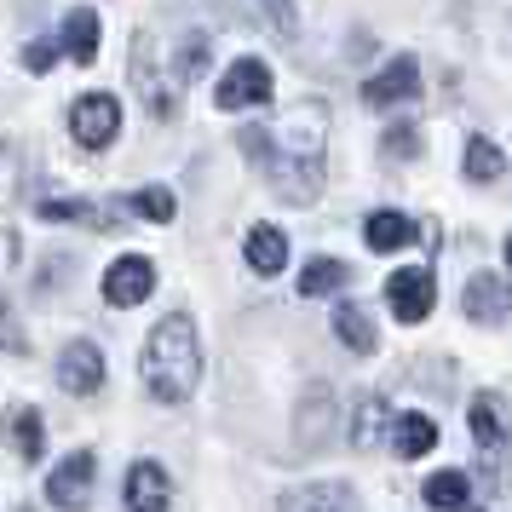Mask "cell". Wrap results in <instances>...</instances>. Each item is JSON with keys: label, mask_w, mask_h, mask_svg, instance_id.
Listing matches in <instances>:
<instances>
[{"label": "cell", "mask_w": 512, "mask_h": 512, "mask_svg": "<svg viewBox=\"0 0 512 512\" xmlns=\"http://www.w3.org/2000/svg\"><path fill=\"white\" fill-rule=\"evenodd\" d=\"M323 144H328V110L317 98H300L277 116V127H242V150L265 167L282 202H317L323 190Z\"/></svg>", "instance_id": "6da1fadb"}, {"label": "cell", "mask_w": 512, "mask_h": 512, "mask_svg": "<svg viewBox=\"0 0 512 512\" xmlns=\"http://www.w3.org/2000/svg\"><path fill=\"white\" fill-rule=\"evenodd\" d=\"M139 369H144V386L162 403H185L196 392V380H202V346H196V323H190L185 311H173V317H162V323L150 328Z\"/></svg>", "instance_id": "7a4b0ae2"}, {"label": "cell", "mask_w": 512, "mask_h": 512, "mask_svg": "<svg viewBox=\"0 0 512 512\" xmlns=\"http://www.w3.org/2000/svg\"><path fill=\"white\" fill-rule=\"evenodd\" d=\"M93 478H98V455L93 449H75L70 461H58L47 472V501L64 512H81L93 501Z\"/></svg>", "instance_id": "3957f363"}, {"label": "cell", "mask_w": 512, "mask_h": 512, "mask_svg": "<svg viewBox=\"0 0 512 512\" xmlns=\"http://www.w3.org/2000/svg\"><path fill=\"white\" fill-rule=\"evenodd\" d=\"M386 305H392L397 323H426L432 317V305H438V277L415 265V271H392L386 282Z\"/></svg>", "instance_id": "277c9868"}, {"label": "cell", "mask_w": 512, "mask_h": 512, "mask_svg": "<svg viewBox=\"0 0 512 512\" xmlns=\"http://www.w3.org/2000/svg\"><path fill=\"white\" fill-rule=\"evenodd\" d=\"M133 81H139L144 110H150L156 121L179 116V93H173V87H167V75L156 70V47H150V35H133Z\"/></svg>", "instance_id": "5b68a950"}, {"label": "cell", "mask_w": 512, "mask_h": 512, "mask_svg": "<svg viewBox=\"0 0 512 512\" xmlns=\"http://www.w3.org/2000/svg\"><path fill=\"white\" fill-rule=\"evenodd\" d=\"M70 133L75 144H87V150H104V144L121 133V104L110 93H87V98H75V110H70Z\"/></svg>", "instance_id": "8992f818"}, {"label": "cell", "mask_w": 512, "mask_h": 512, "mask_svg": "<svg viewBox=\"0 0 512 512\" xmlns=\"http://www.w3.org/2000/svg\"><path fill=\"white\" fill-rule=\"evenodd\" d=\"M219 110H248V104H265L271 98V70L259 58H236L231 70L219 75Z\"/></svg>", "instance_id": "52a82bcc"}, {"label": "cell", "mask_w": 512, "mask_h": 512, "mask_svg": "<svg viewBox=\"0 0 512 512\" xmlns=\"http://www.w3.org/2000/svg\"><path fill=\"white\" fill-rule=\"evenodd\" d=\"M150 294H156V265H150L144 254H121L116 265L104 271V300L121 305V311L139 305V300H150Z\"/></svg>", "instance_id": "ba28073f"}, {"label": "cell", "mask_w": 512, "mask_h": 512, "mask_svg": "<svg viewBox=\"0 0 512 512\" xmlns=\"http://www.w3.org/2000/svg\"><path fill=\"white\" fill-rule=\"evenodd\" d=\"M461 311L472 317V323H507L512 317V282L495 277V271H478V277L461 288Z\"/></svg>", "instance_id": "9c48e42d"}, {"label": "cell", "mask_w": 512, "mask_h": 512, "mask_svg": "<svg viewBox=\"0 0 512 512\" xmlns=\"http://www.w3.org/2000/svg\"><path fill=\"white\" fill-rule=\"evenodd\" d=\"M409 98H420V64L415 58H392L380 75L363 81V104H369V110H392V104H409Z\"/></svg>", "instance_id": "30bf717a"}, {"label": "cell", "mask_w": 512, "mask_h": 512, "mask_svg": "<svg viewBox=\"0 0 512 512\" xmlns=\"http://www.w3.org/2000/svg\"><path fill=\"white\" fill-rule=\"evenodd\" d=\"M58 386L70 397H93L104 386V351L93 340H70L64 357H58Z\"/></svg>", "instance_id": "8fae6325"}, {"label": "cell", "mask_w": 512, "mask_h": 512, "mask_svg": "<svg viewBox=\"0 0 512 512\" xmlns=\"http://www.w3.org/2000/svg\"><path fill=\"white\" fill-rule=\"evenodd\" d=\"M127 512H167L173 507V484H167V472L156 461H133L127 466Z\"/></svg>", "instance_id": "7c38bea8"}, {"label": "cell", "mask_w": 512, "mask_h": 512, "mask_svg": "<svg viewBox=\"0 0 512 512\" xmlns=\"http://www.w3.org/2000/svg\"><path fill=\"white\" fill-rule=\"evenodd\" d=\"M277 512H357V495L351 484L340 478H328V484H311V489H294V495H282Z\"/></svg>", "instance_id": "4fadbf2b"}, {"label": "cell", "mask_w": 512, "mask_h": 512, "mask_svg": "<svg viewBox=\"0 0 512 512\" xmlns=\"http://www.w3.org/2000/svg\"><path fill=\"white\" fill-rule=\"evenodd\" d=\"M363 242H369L374 254H397V248H409V242H415V225H409L403 213L380 208V213L363 219Z\"/></svg>", "instance_id": "5bb4252c"}, {"label": "cell", "mask_w": 512, "mask_h": 512, "mask_svg": "<svg viewBox=\"0 0 512 512\" xmlns=\"http://www.w3.org/2000/svg\"><path fill=\"white\" fill-rule=\"evenodd\" d=\"M466 420H472V438L484 443V449H507V409H501V397H495V392L472 397Z\"/></svg>", "instance_id": "9a60e30c"}, {"label": "cell", "mask_w": 512, "mask_h": 512, "mask_svg": "<svg viewBox=\"0 0 512 512\" xmlns=\"http://www.w3.org/2000/svg\"><path fill=\"white\" fill-rule=\"evenodd\" d=\"M432 449H438V426H432L426 415H415V409H409V415L392 420V455L415 461V455H432Z\"/></svg>", "instance_id": "2e32d148"}, {"label": "cell", "mask_w": 512, "mask_h": 512, "mask_svg": "<svg viewBox=\"0 0 512 512\" xmlns=\"http://www.w3.org/2000/svg\"><path fill=\"white\" fill-rule=\"evenodd\" d=\"M98 35H104V24H98L93 6H75L70 18H64V52H70L75 64H93L98 58Z\"/></svg>", "instance_id": "e0dca14e"}, {"label": "cell", "mask_w": 512, "mask_h": 512, "mask_svg": "<svg viewBox=\"0 0 512 512\" xmlns=\"http://www.w3.org/2000/svg\"><path fill=\"white\" fill-rule=\"evenodd\" d=\"M248 265H254L259 277H277L282 265H288V236L277 225H254L248 231Z\"/></svg>", "instance_id": "ac0fdd59"}, {"label": "cell", "mask_w": 512, "mask_h": 512, "mask_svg": "<svg viewBox=\"0 0 512 512\" xmlns=\"http://www.w3.org/2000/svg\"><path fill=\"white\" fill-rule=\"evenodd\" d=\"M420 495H426V507H438V512H466L472 507V484H466V472H455V466H449V472H432Z\"/></svg>", "instance_id": "d6986e66"}, {"label": "cell", "mask_w": 512, "mask_h": 512, "mask_svg": "<svg viewBox=\"0 0 512 512\" xmlns=\"http://www.w3.org/2000/svg\"><path fill=\"white\" fill-rule=\"evenodd\" d=\"M507 173V150L495 139H484V133H472L466 139V179L472 185H489V179H501Z\"/></svg>", "instance_id": "ffe728a7"}, {"label": "cell", "mask_w": 512, "mask_h": 512, "mask_svg": "<svg viewBox=\"0 0 512 512\" xmlns=\"http://www.w3.org/2000/svg\"><path fill=\"white\" fill-rule=\"evenodd\" d=\"M6 438L18 449V461H41L47 455V432H41V415L35 409H12L6 415Z\"/></svg>", "instance_id": "44dd1931"}, {"label": "cell", "mask_w": 512, "mask_h": 512, "mask_svg": "<svg viewBox=\"0 0 512 512\" xmlns=\"http://www.w3.org/2000/svg\"><path fill=\"white\" fill-rule=\"evenodd\" d=\"M334 334H340L351 351H363V357L380 346V328H374V317L363 305H340V311H334Z\"/></svg>", "instance_id": "7402d4cb"}, {"label": "cell", "mask_w": 512, "mask_h": 512, "mask_svg": "<svg viewBox=\"0 0 512 512\" xmlns=\"http://www.w3.org/2000/svg\"><path fill=\"white\" fill-rule=\"evenodd\" d=\"M346 282H351L346 259H323V254H317L300 271V294H305V300H317V294H334V288H346Z\"/></svg>", "instance_id": "603a6c76"}, {"label": "cell", "mask_w": 512, "mask_h": 512, "mask_svg": "<svg viewBox=\"0 0 512 512\" xmlns=\"http://www.w3.org/2000/svg\"><path fill=\"white\" fill-rule=\"evenodd\" d=\"M328 420H334V397H328V386H311L300 403V449H317V426L328 432Z\"/></svg>", "instance_id": "cb8c5ba5"}, {"label": "cell", "mask_w": 512, "mask_h": 512, "mask_svg": "<svg viewBox=\"0 0 512 512\" xmlns=\"http://www.w3.org/2000/svg\"><path fill=\"white\" fill-rule=\"evenodd\" d=\"M380 438H386V403H380V397H363V403H357V420H351V449L369 455Z\"/></svg>", "instance_id": "d4e9b609"}, {"label": "cell", "mask_w": 512, "mask_h": 512, "mask_svg": "<svg viewBox=\"0 0 512 512\" xmlns=\"http://www.w3.org/2000/svg\"><path fill=\"white\" fill-rule=\"evenodd\" d=\"M208 35L202 29H190L185 41H179V58H173V70H179V87H190V81H202L208 75Z\"/></svg>", "instance_id": "484cf974"}, {"label": "cell", "mask_w": 512, "mask_h": 512, "mask_svg": "<svg viewBox=\"0 0 512 512\" xmlns=\"http://www.w3.org/2000/svg\"><path fill=\"white\" fill-rule=\"evenodd\" d=\"M127 208L144 213L150 225H167V219H173V190H167V185H150V190H139V196H133Z\"/></svg>", "instance_id": "4316f807"}, {"label": "cell", "mask_w": 512, "mask_h": 512, "mask_svg": "<svg viewBox=\"0 0 512 512\" xmlns=\"http://www.w3.org/2000/svg\"><path fill=\"white\" fill-rule=\"evenodd\" d=\"M380 150H386L392 162H409V156H420V133L409 127V121H397V127H386V139H380Z\"/></svg>", "instance_id": "83f0119b"}, {"label": "cell", "mask_w": 512, "mask_h": 512, "mask_svg": "<svg viewBox=\"0 0 512 512\" xmlns=\"http://www.w3.org/2000/svg\"><path fill=\"white\" fill-rule=\"evenodd\" d=\"M259 18L277 29L282 41H294V35H300V18H294V6H288V0H259Z\"/></svg>", "instance_id": "f1b7e54d"}, {"label": "cell", "mask_w": 512, "mask_h": 512, "mask_svg": "<svg viewBox=\"0 0 512 512\" xmlns=\"http://www.w3.org/2000/svg\"><path fill=\"white\" fill-rule=\"evenodd\" d=\"M58 52H64L58 41H29V47H24V70L29 75H47L52 64H58Z\"/></svg>", "instance_id": "f546056e"}, {"label": "cell", "mask_w": 512, "mask_h": 512, "mask_svg": "<svg viewBox=\"0 0 512 512\" xmlns=\"http://www.w3.org/2000/svg\"><path fill=\"white\" fill-rule=\"evenodd\" d=\"M41 219H98L93 202H64V196H52V202H41Z\"/></svg>", "instance_id": "4dcf8cb0"}, {"label": "cell", "mask_w": 512, "mask_h": 512, "mask_svg": "<svg viewBox=\"0 0 512 512\" xmlns=\"http://www.w3.org/2000/svg\"><path fill=\"white\" fill-rule=\"evenodd\" d=\"M0 346H6V351H24V334L12 328V311H6V305H0Z\"/></svg>", "instance_id": "1f68e13d"}, {"label": "cell", "mask_w": 512, "mask_h": 512, "mask_svg": "<svg viewBox=\"0 0 512 512\" xmlns=\"http://www.w3.org/2000/svg\"><path fill=\"white\" fill-rule=\"evenodd\" d=\"M507 271H512V236H507Z\"/></svg>", "instance_id": "d6a6232c"}]
</instances>
